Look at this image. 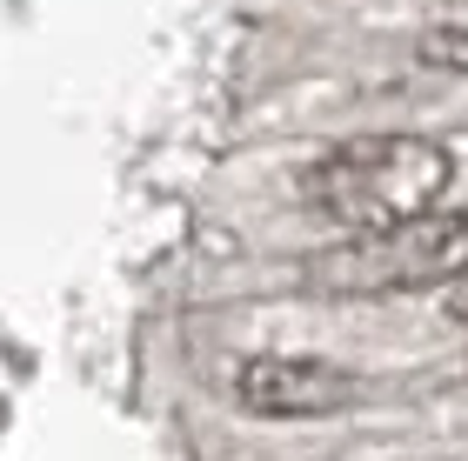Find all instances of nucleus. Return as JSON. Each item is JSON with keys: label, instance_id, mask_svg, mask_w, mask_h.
<instances>
[{"label": "nucleus", "instance_id": "nucleus-1", "mask_svg": "<svg viewBox=\"0 0 468 461\" xmlns=\"http://www.w3.org/2000/svg\"><path fill=\"white\" fill-rule=\"evenodd\" d=\"M455 161L441 141L421 134H361L328 148L322 161L302 174V194L322 221L348 227V235H381V227H401L415 215L449 194Z\"/></svg>", "mask_w": 468, "mask_h": 461}, {"label": "nucleus", "instance_id": "nucleus-2", "mask_svg": "<svg viewBox=\"0 0 468 461\" xmlns=\"http://www.w3.org/2000/svg\"><path fill=\"white\" fill-rule=\"evenodd\" d=\"M468 275V207L455 215H415L381 235H355L348 247H328L308 267L314 288L328 295H409V288H435Z\"/></svg>", "mask_w": 468, "mask_h": 461}, {"label": "nucleus", "instance_id": "nucleus-3", "mask_svg": "<svg viewBox=\"0 0 468 461\" xmlns=\"http://www.w3.org/2000/svg\"><path fill=\"white\" fill-rule=\"evenodd\" d=\"M234 402L268 422H314L355 402V374L335 361H308V354H254L234 368Z\"/></svg>", "mask_w": 468, "mask_h": 461}, {"label": "nucleus", "instance_id": "nucleus-4", "mask_svg": "<svg viewBox=\"0 0 468 461\" xmlns=\"http://www.w3.org/2000/svg\"><path fill=\"white\" fill-rule=\"evenodd\" d=\"M421 60L449 68V74H468V27H429L421 34Z\"/></svg>", "mask_w": 468, "mask_h": 461}, {"label": "nucleus", "instance_id": "nucleus-5", "mask_svg": "<svg viewBox=\"0 0 468 461\" xmlns=\"http://www.w3.org/2000/svg\"><path fill=\"white\" fill-rule=\"evenodd\" d=\"M449 314L468 328V275H455V281H449Z\"/></svg>", "mask_w": 468, "mask_h": 461}]
</instances>
